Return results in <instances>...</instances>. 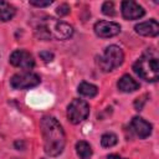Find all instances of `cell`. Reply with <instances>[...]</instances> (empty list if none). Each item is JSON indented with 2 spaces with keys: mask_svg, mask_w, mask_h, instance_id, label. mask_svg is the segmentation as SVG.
Wrapping results in <instances>:
<instances>
[{
  "mask_svg": "<svg viewBox=\"0 0 159 159\" xmlns=\"http://www.w3.org/2000/svg\"><path fill=\"white\" fill-rule=\"evenodd\" d=\"M45 153L50 157L60 155L66 145V135L58 120L51 116H45L40 120Z\"/></svg>",
  "mask_w": 159,
  "mask_h": 159,
  "instance_id": "6da1fadb",
  "label": "cell"
},
{
  "mask_svg": "<svg viewBox=\"0 0 159 159\" xmlns=\"http://www.w3.org/2000/svg\"><path fill=\"white\" fill-rule=\"evenodd\" d=\"M32 26L35 35L41 40H67L73 35V27L70 24L48 16L36 20Z\"/></svg>",
  "mask_w": 159,
  "mask_h": 159,
  "instance_id": "7a4b0ae2",
  "label": "cell"
},
{
  "mask_svg": "<svg viewBox=\"0 0 159 159\" xmlns=\"http://www.w3.org/2000/svg\"><path fill=\"white\" fill-rule=\"evenodd\" d=\"M133 71L147 82H155L159 78V62L154 56L144 55L133 65Z\"/></svg>",
  "mask_w": 159,
  "mask_h": 159,
  "instance_id": "3957f363",
  "label": "cell"
},
{
  "mask_svg": "<svg viewBox=\"0 0 159 159\" xmlns=\"http://www.w3.org/2000/svg\"><path fill=\"white\" fill-rule=\"evenodd\" d=\"M124 61V53L120 47L117 45H111L108 46L103 55L99 57L98 65L103 72H109L113 71L114 68L119 67Z\"/></svg>",
  "mask_w": 159,
  "mask_h": 159,
  "instance_id": "277c9868",
  "label": "cell"
},
{
  "mask_svg": "<svg viewBox=\"0 0 159 159\" xmlns=\"http://www.w3.org/2000/svg\"><path fill=\"white\" fill-rule=\"evenodd\" d=\"M89 116V104L80 98L73 99L67 107V118L71 123L78 124Z\"/></svg>",
  "mask_w": 159,
  "mask_h": 159,
  "instance_id": "5b68a950",
  "label": "cell"
},
{
  "mask_svg": "<svg viewBox=\"0 0 159 159\" xmlns=\"http://www.w3.org/2000/svg\"><path fill=\"white\" fill-rule=\"evenodd\" d=\"M41 82L39 75L30 72V71H22L19 73H15L10 78V86L15 89H27L36 87Z\"/></svg>",
  "mask_w": 159,
  "mask_h": 159,
  "instance_id": "8992f818",
  "label": "cell"
},
{
  "mask_svg": "<svg viewBox=\"0 0 159 159\" xmlns=\"http://www.w3.org/2000/svg\"><path fill=\"white\" fill-rule=\"evenodd\" d=\"M10 63L15 67L22 68V70H31L35 66V60L32 57V55L25 50H15L9 58Z\"/></svg>",
  "mask_w": 159,
  "mask_h": 159,
  "instance_id": "52a82bcc",
  "label": "cell"
},
{
  "mask_svg": "<svg viewBox=\"0 0 159 159\" xmlns=\"http://www.w3.org/2000/svg\"><path fill=\"white\" fill-rule=\"evenodd\" d=\"M93 30H94L97 36L103 37V39H108V37L117 36L120 32V26H119V24L113 22V21L101 20V21H97L94 24Z\"/></svg>",
  "mask_w": 159,
  "mask_h": 159,
  "instance_id": "ba28073f",
  "label": "cell"
},
{
  "mask_svg": "<svg viewBox=\"0 0 159 159\" xmlns=\"http://www.w3.org/2000/svg\"><path fill=\"white\" fill-rule=\"evenodd\" d=\"M145 14L143 6L132 0H125L122 2V15L125 20H137L143 17Z\"/></svg>",
  "mask_w": 159,
  "mask_h": 159,
  "instance_id": "9c48e42d",
  "label": "cell"
},
{
  "mask_svg": "<svg viewBox=\"0 0 159 159\" xmlns=\"http://www.w3.org/2000/svg\"><path fill=\"white\" fill-rule=\"evenodd\" d=\"M130 127L139 138H147L152 134V124L142 117H134L130 122Z\"/></svg>",
  "mask_w": 159,
  "mask_h": 159,
  "instance_id": "30bf717a",
  "label": "cell"
},
{
  "mask_svg": "<svg viewBox=\"0 0 159 159\" xmlns=\"http://www.w3.org/2000/svg\"><path fill=\"white\" fill-rule=\"evenodd\" d=\"M134 30L137 34L142 36H149L154 37L159 34V24L155 20H149V21H143L139 22L134 26Z\"/></svg>",
  "mask_w": 159,
  "mask_h": 159,
  "instance_id": "8fae6325",
  "label": "cell"
},
{
  "mask_svg": "<svg viewBox=\"0 0 159 159\" xmlns=\"http://www.w3.org/2000/svg\"><path fill=\"white\" fill-rule=\"evenodd\" d=\"M117 86H118V89L124 92V93H130V92H134V91L139 89V83L133 77H130L129 75L122 76L118 81Z\"/></svg>",
  "mask_w": 159,
  "mask_h": 159,
  "instance_id": "7c38bea8",
  "label": "cell"
},
{
  "mask_svg": "<svg viewBox=\"0 0 159 159\" xmlns=\"http://www.w3.org/2000/svg\"><path fill=\"white\" fill-rule=\"evenodd\" d=\"M15 7L6 1H0V21H10L15 16Z\"/></svg>",
  "mask_w": 159,
  "mask_h": 159,
  "instance_id": "4fadbf2b",
  "label": "cell"
},
{
  "mask_svg": "<svg viewBox=\"0 0 159 159\" xmlns=\"http://www.w3.org/2000/svg\"><path fill=\"white\" fill-rule=\"evenodd\" d=\"M76 153H77V155L81 158V159H89L91 157H92V148H91V145L87 143V142H84V140H80V142H77V144H76Z\"/></svg>",
  "mask_w": 159,
  "mask_h": 159,
  "instance_id": "5bb4252c",
  "label": "cell"
},
{
  "mask_svg": "<svg viewBox=\"0 0 159 159\" xmlns=\"http://www.w3.org/2000/svg\"><path fill=\"white\" fill-rule=\"evenodd\" d=\"M77 91H78V93H80L81 96L92 98V97H94V96L97 94L98 88H97L94 84H92V83H88V82H81L80 86H78V89H77Z\"/></svg>",
  "mask_w": 159,
  "mask_h": 159,
  "instance_id": "9a60e30c",
  "label": "cell"
},
{
  "mask_svg": "<svg viewBox=\"0 0 159 159\" xmlns=\"http://www.w3.org/2000/svg\"><path fill=\"white\" fill-rule=\"evenodd\" d=\"M117 142H118V138L114 133H104L101 137V144L104 148H111V147L116 145Z\"/></svg>",
  "mask_w": 159,
  "mask_h": 159,
  "instance_id": "2e32d148",
  "label": "cell"
},
{
  "mask_svg": "<svg viewBox=\"0 0 159 159\" xmlns=\"http://www.w3.org/2000/svg\"><path fill=\"white\" fill-rule=\"evenodd\" d=\"M102 12L107 16H114L116 15V7L112 1H106L102 5Z\"/></svg>",
  "mask_w": 159,
  "mask_h": 159,
  "instance_id": "e0dca14e",
  "label": "cell"
},
{
  "mask_svg": "<svg viewBox=\"0 0 159 159\" xmlns=\"http://www.w3.org/2000/svg\"><path fill=\"white\" fill-rule=\"evenodd\" d=\"M52 4L51 0H30V5L32 6H36V7H46V6H50Z\"/></svg>",
  "mask_w": 159,
  "mask_h": 159,
  "instance_id": "ac0fdd59",
  "label": "cell"
},
{
  "mask_svg": "<svg viewBox=\"0 0 159 159\" xmlns=\"http://www.w3.org/2000/svg\"><path fill=\"white\" fill-rule=\"evenodd\" d=\"M56 12H57L60 16H65V15L70 14V6H68L67 4H61V5L57 7Z\"/></svg>",
  "mask_w": 159,
  "mask_h": 159,
  "instance_id": "d6986e66",
  "label": "cell"
},
{
  "mask_svg": "<svg viewBox=\"0 0 159 159\" xmlns=\"http://www.w3.org/2000/svg\"><path fill=\"white\" fill-rule=\"evenodd\" d=\"M40 57L45 61V62H51L53 60V53L50 51H41L40 52Z\"/></svg>",
  "mask_w": 159,
  "mask_h": 159,
  "instance_id": "ffe728a7",
  "label": "cell"
}]
</instances>
